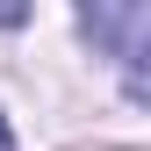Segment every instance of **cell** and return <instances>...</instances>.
<instances>
[{
    "label": "cell",
    "mask_w": 151,
    "mask_h": 151,
    "mask_svg": "<svg viewBox=\"0 0 151 151\" xmlns=\"http://www.w3.org/2000/svg\"><path fill=\"white\" fill-rule=\"evenodd\" d=\"M0 151H14V129H7V115H0Z\"/></svg>",
    "instance_id": "2"
},
{
    "label": "cell",
    "mask_w": 151,
    "mask_h": 151,
    "mask_svg": "<svg viewBox=\"0 0 151 151\" xmlns=\"http://www.w3.org/2000/svg\"><path fill=\"white\" fill-rule=\"evenodd\" d=\"M14 22H22V7H0V29H14Z\"/></svg>",
    "instance_id": "1"
}]
</instances>
